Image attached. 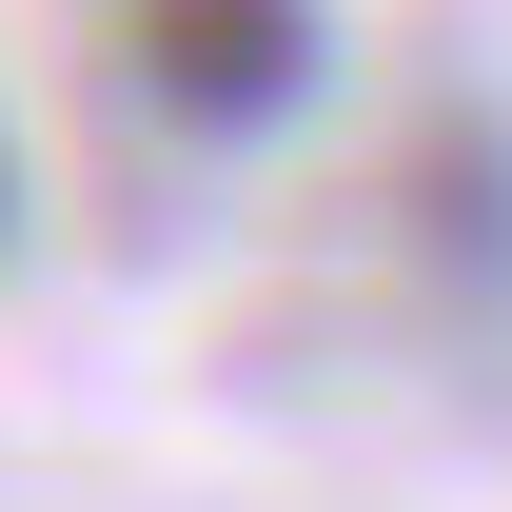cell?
<instances>
[{"mask_svg": "<svg viewBox=\"0 0 512 512\" xmlns=\"http://www.w3.org/2000/svg\"><path fill=\"white\" fill-rule=\"evenodd\" d=\"M138 79L197 138H256V119H296V79H316V0H138Z\"/></svg>", "mask_w": 512, "mask_h": 512, "instance_id": "6da1fadb", "label": "cell"}]
</instances>
